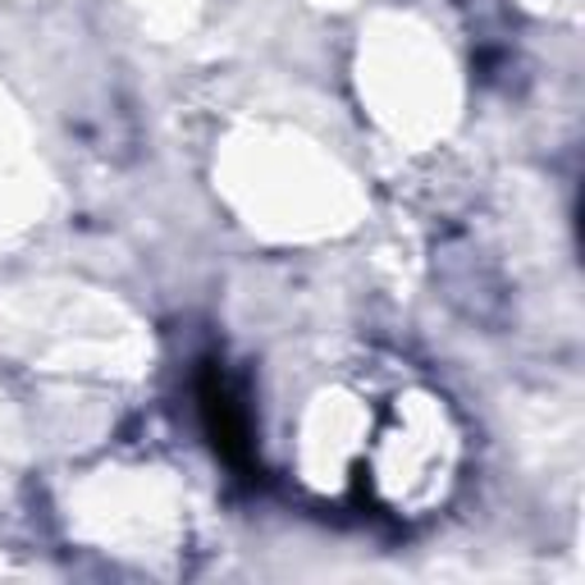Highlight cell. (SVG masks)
Segmentation results:
<instances>
[{
	"label": "cell",
	"mask_w": 585,
	"mask_h": 585,
	"mask_svg": "<svg viewBox=\"0 0 585 585\" xmlns=\"http://www.w3.org/2000/svg\"><path fill=\"white\" fill-rule=\"evenodd\" d=\"M202 408H206V426L215 435V448L224 458L243 462L247 458V426L238 417V402L230 398V389H224L220 380H206L202 384Z\"/></svg>",
	"instance_id": "1"
}]
</instances>
